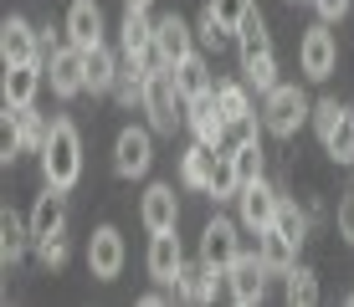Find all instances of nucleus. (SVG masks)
<instances>
[{"instance_id":"nucleus-30","label":"nucleus","mask_w":354,"mask_h":307,"mask_svg":"<svg viewBox=\"0 0 354 307\" xmlns=\"http://www.w3.org/2000/svg\"><path fill=\"white\" fill-rule=\"evenodd\" d=\"M216 103H221L226 123H236V118H252V103H247V82H216Z\"/></svg>"},{"instance_id":"nucleus-25","label":"nucleus","mask_w":354,"mask_h":307,"mask_svg":"<svg viewBox=\"0 0 354 307\" xmlns=\"http://www.w3.org/2000/svg\"><path fill=\"white\" fill-rule=\"evenodd\" d=\"M6 113L16 118V133H21V154H41V149H46V133H52V128H46V118L36 113V108H10V103H6Z\"/></svg>"},{"instance_id":"nucleus-35","label":"nucleus","mask_w":354,"mask_h":307,"mask_svg":"<svg viewBox=\"0 0 354 307\" xmlns=\"http://www.w3.org/2000/svg\"><path fill=\"white\" fill-rule=\"evenodd\" d=\"M211 10L221 16V26H226L231 36H236V31H241V21H247L257 6H252V0H211Z\"/></svg>"},{"instance_id":"nucleus-20","label":"nucleus","mask_w":354,"mask_h":307,"mask_svg":"<svg viewBox=\"0 0 354 307\" xmlns=\"http://www.w3.org/2000/svg\"><path fill=\"white\" fill-rule=\"evenodd\" d=\"M118 46H124V57H149L154 52V21H149V10H124Z\"/></svg>"},{"instance_id":"nucleus-12","label":"nucleus","mask_w":354,"mask_h":307,"mask_svg":"<svg viewBox=\"0 0 354 307\" xmlns=\"http://www.w3.org/2000/svg\"><path fill=\"white\" fill-rule=\"evenodd\" d=\"M62 226H67V190L46 184V195H36V205H31V246L62 236Z\"/></svg>"},{"instance_id":"nucleus-13","label":"nucleus","mask_w":354,"mask_h":307,"mask_svg":"<svg viewBox=\"0 0 354 307\" xmlns=\"http://www.w3.org/2000/svg\"><path fill=\"white\" fill-rule=\"evenodd\" d=\"M241 226H252V230H267L277 220V205H283V195L272 190L267 179H252V184H241Z\"/></svg>"},{"instance_id":"nucleus-31","label":"nucleus","mask_w":354,"mask_h":307,"mask_svg":"<svg viewBox=\"0 0 354 307\" xmlns=\"http://www.w3.org/2000/svg\"><path fill=\"white\" fill-rule=\"evenodd\" d=\"M272 230H277V236H288L292 246H303V241H308V215H303L292 200H283V205H277V220H272Z\"/></svg>"},{"instance_id":"nucleus-8","label":"nucleus","mask_w":354,"mask_h":307,"mask_svg":"<svg viewBox=\"0 0 354 307\" xmlns=\"http://www.w3.org/2000/svg\"><path fill=\"white\" fill-rule=\"evenodd\" d=\"M185 123H190V133L201 143H216V149L226 143V113H221V103H216V88L185 103Z\"/></svg>"},{"instance_id":"nucleus-27","label":"nucleus","mask_w":354,"mask_h":307,"mask_svg":"<svg viewBox=\"0 0 354 307\" xmlns=\"http://www.w3.org/2000/svg\"><path fill=\"white\" fill-rule=\"evenodd\" d=\"M118 67H124V61H118V57L108 52L103 41H97L93 52H88V92H113V82H118Z\"/></svg>"},{"instance_id":"nucleus-37","label":"nucleus","mask_w":354,"mask_h":307,"mask_svg":"<svg viewBox=\"0 0 354 307\" xmlns=\"http://www.w3.org/2000/svg\"><path fill=\"white\" fill-rule=\"evenodd\" d=\"M339 113H344V103H339V97H324V103H313V128H319V139L339 123Z\"/></svg>"},{"instance_id":"nucleus-3","label":"nucleus","mask_w":354,"mask_h":307,"mask_svg":"<svg viewBox=\"0 0 354 307\" xmlns=\"http://www.w3.org/2000/svg\"><path fill=\"white\" fill-rule=\"evenodd\" d=\"M313 108H308V97H303L298 88H283V82H277L272 92H267V103H262V123H267V133H272V139H292V133H298V123L308 118Z\"/></svg>"},{"instance_id":"nucleus-5","label":"nucleus","mask_w":354,"mask_h":307,"mask_svg":"<svg viewBox=\"0 0 354 307\" xmlns=\"http://www.w3.org/2000/svg\"><path fill=\"white\" fill-rule=\"evenodd\" d=\"M149 164H154V128H124L113 143V169L124 179H139L149 175Z\"/></svg>"},{"instance_id":"nucleus-14","label":"nucleus","mask_w":354,"mask_h":307,"mask_svg":"<svg viewBox=\"0 0 354 307\" xmlns=\"http://www.w3.org/2000/svg\"><path fill=\"white\" fill-rule=\"evenodd\" d=\"M0 57H6V67L41 61V31H31V21H21V16H6V26H0Z\"/></svg>"},{"instance_id":"nucleus-17","label":"nucleus","mask_w":354,"mask_h":307,"mask_svg":"<svg viewBox=\"0 0 354 307\" xmlns=\"http://www.w3.org/2000/svg\"><path fill=\"white\" fill-rule=\"evenodd\" d=\"M41 77H46L41 61H16V67H6V103L10 108H31L36 92H41Z\"/></svg>"},{"instance_id":"nucleus-4","label":"nucleus","mask_w":354,"mask_h":307,"mask_svg":"<svg viewBox=\"0 0 354 307\" xmlns=\"http://www.w3.org/2000/svg\"><path fill=\"white\" fill-rule=\"evenodd\" d=\"M46 77H52V92L57 97H77L88 92V52L82 46H57L52 61H46Z\"/></svg>"},{"instance_id":"nucleus-33","label":"nucleus","mask_w":354,"mask_h":307,"mask_svg":"<svg viewBox=\"0 0 354 307\" xmlns=\"http://www.w3.org/2000/svg\"><path fill=\"white\" fill-rule=\"evenodd\" d=\"M241 77H247V88H257L267 97V92L277 88V61H272V52L257 57V61H241Z\"/></svg>"},{"instance_id":"nucleus-24","label":"nucleus","mask_w":354,"mask_h":307,"mask_svg":"<svg viewBox=\"0 0 354 307\" xmlns=\"http://www.w3.org/2000/svg\"><path fill=\"white\" fill-rule=\"evenodd\" d=\"M216 159H221V149H216V143H201V139H195V149H185V164H180V175H185L190 190H205V184H211Z\"/></svg>"},{"instance_id":"nucleus-40","label":"nucleus","mask_w":354,"mask_h":307,"mask_svg":"<svg viewBox=\"0 0 354 307\" xmlns=\"http://www.w3.org/2000/svg\"><path fill=\"white\" fill-rule=\"evenodd\" d=\"M339 236L354 246V195H349V200H339Z\"/></svg>"},{"instance_id":"nucleus-7","label":"nucleus","mask_w":354,"mask_h":307,"mask_svg":"<svg viewBox=\"0 0 354 307\" xmlns=\"http://www.w3.org/2000/svg\"><path fill=\"white\" fill-rule=\"evenodd\" d=\"M236 256H241V236H236V226H231V220H221V215H216L211 220V226H205L201 230V261L205 266H216V272H231V261H236Z\"/></svg>"},{"instance_id":"nucleus-42","label":"nucleus","mask_w":354,"mask_h":307,"mask_svg":"<svg viewBox=\"0 0 354 307\" xmlns=\"http://www.w3.org/2000/svg\"><path fill=\"white\" fill-rule=\"evenodd\" d=\"M124 6H129V10H149L154 0H124Z\"/></svg>"},{"instance_id":"nucleus-26","label":"nucleus","mask_w":354,"mask_h":307,"mask_svg":"<svg viewBox=\"0 0 354 307\" xmlns=\"http://www.w3.org/2000/svg\"><path fill=\"white\" fill-rule=\"evenodd\" d=\"M236 52H241V61H257V57L272 52V36H267L262 10H252V16L241 21V31H236Z\"/></svg>"},{"instance_id":"nucleus-15","label":"nucleus","mask_w":354,"mask_h":307,"mask_svg":"<svg viewBox=\"0 0 354 307\" xmlns=\"http://www.w3.org/2000/svg\"><path fill=\"white\" fill-rule=\"evenodd\" d=\"M180 266H185L180 236H175V230H154V241H149V277L160 281V287H175Z\"/></svg>"},{"instance_id":"nucleus-18","label":"nucleus","mask_w":354,"mask_h":307,"mask_svg":"<svg viewBox=\"0 0 354 307\" xmlns=\"http://www.w3.org/2000/svg\"><path fill=\"white\" fill-rule=\"evenodd\" d=\"M139 215H144V226H149V236H154V230H175V220H180L175 190H169V184H149V190H144Z\"/></svg>"},{"instance_id":"nucleus-41","label":"nucleus","mask_w":354,"mask_h":307,"mask_svg":"<svg viewBox=\"0 0 354 307\" xmlns=\"http://www.w3.org/2000/svg\"><path fill=\"white\" fill-rule=\"evenodd\" d=\"M313 6H319V16H324V21H339V16L349 10V0H313Z\"/></svg>"},{"instance_id":"nucleus-23","label":"nucleus","mask_w":354,"mask_h":307,"mask_svg":"<svg viewBox=\"0 0 354 307\" xmlns=\"http://www.w3.org/2000/svg\"><path fill=\"white\" fill-rule=\"evenodd\" d=\"M257 251H262L267 272H277V277H288L292 266H298V261H292V256H298V246H292L288 236H277L272 226H267V230H257Z\"/></svg>"},{"instance_id":"nucleus-34","label":"nucleus","mask_w":354,"mask_h":307,"mask_svg":"<svg viewBox=\"0 0 354 307\" xmlns=\"http://www.w3.org/2000/svg\"><path fill=\"white\" fill-rule=\"evenodd\" d=\"M231 164H236V179L241 184L262 179V143L252 139V143H241V149H231Z\"/></svg>"},{"instance_id":"nucleus-28","label":"nucleus","mask_w":354,"mask_h":307,"mask_svg":"<svg viewBox=\"0 0 354 307\" xmlns=\"http://www.w3.org/2000/svg\"><path fill=\"white\" fill-rule=\"evenodd\" d=\"M324 149H328V159H334V164H354V108H344V113H339V123L324 133Z\"/></svg>"},{"instance_id":"nucleus-22","label":"nucleus","mask_w":354,"mask_h":307,"mask_svg":"<svg viewBox=\"0 0 354 307\" xmlns=\"http://www.w3.org/2000/svg\"><path fill=\"white\" fill-rule=\"evenodd\" d=\"M169 72H175V88H180V97H185V103L216 88V82H211V67H205V57H201V52H190L185 61H180V67H169Z\"/></svg>"},{"instance_id":"nucleus-36","label":"nucleus","mask_w":354,"mask_h":307,"mask_svg":"<svg viewBox=\"0 0 354 307\" xmlns=\"http://www.w3.org/2000/svg\"><path fill=\"white\" fill-rule=\"evenodd\" d=\"M252 139H257V113H252V118H236V123H226V143H221V149L231 154V149H241V143H252Z\"/></svg>"},{"instance_id":"nucleus-29","label":"nucleus","mask_w":354,"mask_h":307,"mask_svg":"<svg viewBox=\"0 0 354 307\" xmlns=\"http://www.w3.org/2000/svg\"><path fill=\"white\" fill-rule=\"evenodd\" d=\"M205 195H211V200H236V195H241L236 164H231L226 149H221V159H216V175H211V184H205Z\"/></svg>"},{"instance_id":"nucleus-39","label":"nucleus","mask_w":354,"mask_h":307,"mask_svg":"<svg viewBox=\"0 0 354 307\" xmlns=\"http://www.w3.org/2000/svg\"><path fill=\"white\" fill-rule=\"evenodd\" d=\"M36 256H41V266H67V241L62 236H52V241H36Z\"/></svg>"},{"instance_id":"nucleus-38","label":"nucleus","mask_w":354,"mask_h":307,"mask_svg":"<svg viewBox=\"0 0 354 307\" xmlns=\"http://www.w3.org/2000/svg\"><path fill=\"white\" fill-rule=\"evenodd\" d=\"M195 36H201V41H205V46H221V41H226V36H231V31L221 26V16H216V10H211V6H205V16H201V26H195Z\"/></svg>"},{"instance_id":"nucleus-21","label":"nucleus","mask_w":354,"mask_h":307,"mask_svg":"<svg viewBox=\"0 0 354 307\" xmlns=\"http://www.w3.org/2000/svg\"><path fill=\"white\" fill-rule=\"evenodd\" d=\"M26 241H31V220H21L16 210H6V215H0V266H6V272L26 256Z\"/></svg>"},{"instance_id":"nucleus-19","label":"nucleus","mask_w":354,"mask_h":307,"mask_svg":"<svg viewBox=\"0 0 354 307\" xmlns=\"http://www.w3.org/2000/svg\"><path fill=\"white\" fill-rule=\"evenodd\" d=\"M216 266H205V261H185L180 266V277H175V297H185V302H211L216 297Z\"/></svg>"},{"instance_id":"nucleus-11","label":"nucleus","mask_w":354,"mask_h":307,"mask_svg":"<svg viewBox=\"0 0 354 307\" xmlns=\"http://www.w3.org/2000/svg\"><path fill=\"white\" fill-rule=\"evenodd\" d=\"M88 266H93L97 281H113L124 272V236H118L113 226H97L88 236Z\"/></svg>"},{"instance_id":"nucleus-2","label":"nucleus","mask_w":354,"mask_h":307,"mask_svg":"<svg viewBox=\"0 0 354 307\" xmlns=\"http://www.w3.org/2000/svg\"><path fill=\"white\" fill-rule=\"evenodd\" d=\"M185 103L180 97V88H175V72L169 67H154L149 72V88H144V113H149V128L154 133H175V123H180V113L175 108Z\"/></svg>"},{"instance_id":"nucleus-16","label":"nucleus","mask_w":354,"mask_h":307,"mask_svg":"<svg viewBox=\"0 0 354 307\" xmlns=\"http://www.w3.org/2000/svg\"><path fill=\"white\" fill-rule=\"evenodd\" d=\"M67 41L82 46V52H93L103 41V10H97V0H72L67 6Z\"/></svg>"},{"instance_id":"nucleus-9","label":"nucleus","mask_w":354,"mask_h":307,"mask_svg":"<svg viewBox=\"0 0 354 307\" xmlns=\"http://www.w3.org/2000/svg\"><path fill=\"white\" fill-rule=\"evenodd\" d=\"M190 52H195V31L175 16V10L154 21V57H160L165 67H180V61H185Z\"/></svg>"},{"instance_id":"nucleus-1","label":"nucleus","mask_w":354,"mask_h":307,"mask_svg":"<svg viewBox=\"0 0 354 307\" xmlns=\"http://www.w3.org/2000/svg\"><path fill=\"white\" fill-rule=\"evenodd\" d=\"M41 175L46 184L57 190H72L82 175V139H77V123L72 118H57L52 133H46V149H41Z\"/></svg>"},{"instance_id":"nucleus-32","label":"nucleus","mask_w":354,"mask_h":307,"mask_svg":"<svg viewBox=\"0 0 354 307\" xmlns=\"http://www.w3.org/2000/svg\"><path fill=\"white\" fill-rule=\"evenodd\" d=\"M288 302L292 307H313L319 302V277H313L308 266H292L288 272Z\"/></svg>"},{"instance_id":"nucleus-6","label":"nucleus","mask_w":354,"mask_h":307,"mask_svg":"<svg viewBox=\"0 0 354 307\" xmlns=\"http://www.w3.org/2000/svg\"><path fill=\"white\" fill-rule=\"evenodd\" d=\"M226 287H231V302H241V307L262 302V287H267L262 251H241L236 261H231V272H226Z\"/></svg>"},{"instance_id":"nucleus-10","label":"nucleus","mask_w":354,"mask_h":307,"mask_svg":"<svg viewBox=\"0 0 354 307\" xmlns=\"http://www.w3.org/2000/svg\"><path fill=\"white\" fill-rule=\"evenodd\" d=\"M298 61H303V77H313V82L334 77V61H339L334 31H328V26H313L308 36H303V46H298Z\"/></svg>"}]
</instances>
